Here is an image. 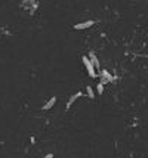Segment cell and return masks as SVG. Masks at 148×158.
<instances>
[{
    "instance_id": "6da1fadb",
    "label": "cell",
    "mask_w": 148,
    "mask_h": 158,
    "mask_svg": "<svg viewBox=\"0 0 148 158\" xmlns=\"http://www.w3.org/2000/svg\"><path fill=\"white\" fill-rule=\"evenodd\" d=\"M82 59H83V64H84L86 70H88V74H89V77L95 78V77H96V73H95V67H93L92 61L89 59V56H83Z\"/></svg>"
},
{
    "instance_id": "7a4b0ae2",
    "label": "cell",
    "mask_w": 148,
    "mask_h": 158,
    "mask_svg": "<svg viewBox=\"0 0 148 158\" xmlns=\"http://www.w3.org/2000/svg\"><path fill=\"white\" fill-rule=\"evenodd\" d=\"M95 24V21H86V22H80V24H76L74 25V30H88V28H90L92 25Z\"/></svg>"
},
{
    "instance_id": "ba28073f",
    "label": "cell",
    "mask_w": 148,
    "mask_h": 158,
    "mask_svg": "<svg viewBox=\"0 0 148 158\" xmlns=\"http://www.w3.org/2000/svg\"><path fill=\"white\" fill-rule=\"evenodd\" d=\"M96 92H98L99 95H102V93H104V83H102V81L96 84Z\"/></svg>"
},
{
    "instance_id": "277c9868",
    "label": "cell",
    "mask_w": 148,
    "mask_h": 158,
    "mask_svg": "<svg viewBox=\"0 0 148 158\" xmlns=\"http://www.w3.org/2000/svg\"><path fill=\"white\" fill-rule=\"evenodd\" d=\"M82 95H83L82 92H76V93H74V95H73V96L70 98V101L67 102V107H65V108H67V109H70V108H71V105H73L74 102H76V101H77V99H79V98H80Z\"/></svg>"
},
{
    "instance_id": "52a82bcc",
    "label": "cell",
    "mask_w": 148,
    "mask_h": 158,
    "mask_svg": "<svg viewBox=\"0 0 148 158\" xmlns=\"http://www.w3.org/2000/svg\"><path fill=\"white\" fill-rule=\"evenodd\" d=\"M86 93H88V96H89L90 99H95V92H93V89H92L90 86L86 87Z\"/></svg>"
},
{
    "instance_id": "5b68a950",
    "label": "cell",
    "mask_w": 148,
    "mask_h": 158,
    "mask_svg": "<svg viewBox=\"0 0 148 158\" xmlns=\"http://www.w3.org/2000/svg\"><path fill=\"white\" fill-rule=\"evenodd\" d=\"M55 103H56V96H52L51 99H49V101L46 102V105H43V107H42V109H43V111H47V109H51V108L53 107Z\"/></svg>"
},
{
    "instance_id": "9c48e42d",
    "label": "cell",
    "mask_w": 148,
    "mask_h": 158,
    "mask_svg": "<svg viewBox=\"0 0 148 158\" xmlns=\"http://www.w3.org/2000/svg\"><path fill=\"white\" fill-rule=\"evenodd\" d=\"M43 158H53V154H52V152H49V154H47V155H45Z\"/></svg>"
},
{
    "instance_id": "3957f363",
    "label": "cell",
    "mask_w": 148,
    "mask_h": 158,
    "mask_svg": "<svg viewBox=\"0 0 148 158\" xmlns=\"http://www.w3.org/2000/svg\"><path fill=\"white\" fill-rule=\"evenodd\" d=\"M101 75H102V80H101V81H102L104 84H105V83H110V81H113V80H114V77L111 75L107 70H101Z\"/></svg>"
},
{
    "instance_id": "8992f818",
    "label": "cell",
    "mask_w": 148,
    "mask_h": 158,
    "mask_svg": "<svg viewBox=\"0 0 148 158\" xmlns=\"http://www.w3.org/2000/svg\"><path fill=\"white\" fill-rule=\"evenodd\" d=\"M89 59L92 61V64H93V67H95L96 70H101V65H99V61H98V58H96V55L93 53V52H90V53H89Z\"/></svg>"
}]
</instances>
